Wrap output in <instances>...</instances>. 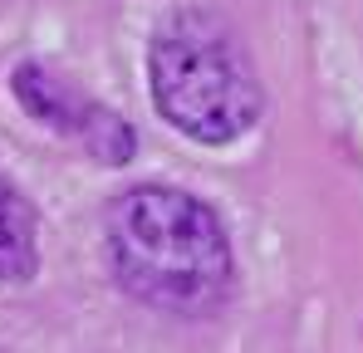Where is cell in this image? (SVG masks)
<instances>
[{
  "label": "cell",
  "instance_id": "6da1fadb",
  "mask_svg": "<svg viewBox=\"0 0 363 353\" xmlns=\"http://www.w3.org/2000/svg\"><path fill=\"white\" fill-rule=\"evenodd\" d=\"M113 275L133 299L167 314H211L226 304L236 260L221 216L177 186H128L108 206Z\"/></svg>",
  "mask_w": 363,
  "mask_h": 353
},
{
  "label": "cell",
  "instance_id": "7a4b0ae2",
  "mask_svg": "<svg viewBox=\"0 0 363 353\" xmlns=\"http://www.w3.org/2000/svg\"><path fill=\"white\" fill-rule=\"evenodd\" d=\"M147 79L157 113L206 147H226L245 138L265 108L245 45L216 10L201 5H182L152 30Z\"/></svg>",
  "mask_w": 363,
  "mask_h": 353
},
{
  "label": "cell",
  "instance_id": "3957f363",
  "mask_svg": "<svg viewBox=\"0 0 363 353\" xmlns=\"http://www.w3.org/2000/svg\"><path fill=\"white\" fill-rule=\"evenodd\" d=\"M10 89H15L20 108H25L30 118H40L45 128L69 133V138H79V142H84V133L94 128V118H99V103H89L84 94H74L60 74H50V69H45V64H35V59L15 64Z\"/></svg>",
  "mask_w": 363,
  "mask_h": 353
},
{
  "label": "cell",
  "instance_id": "277c9868",
  "mask_svg": "<svg viewBox=\"0 0 363 353\" xmlns=\"http://www.w3.org/2000/svg\"><path fill=\"white\" fill-rule=\"evenodd\" d=\"M40 265V245H35V211L30 201L0 176V285H20L30 280Z\"/></svg>",
  "mask_w": 363,
  "mask_h": 353
}]
</instances>
